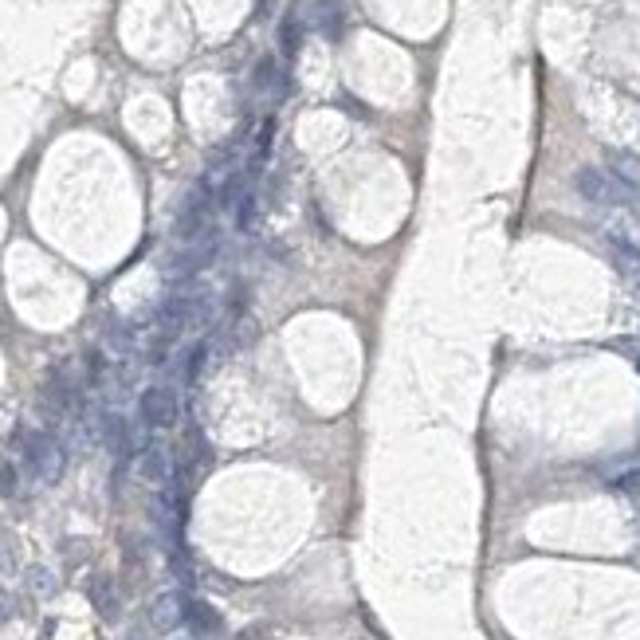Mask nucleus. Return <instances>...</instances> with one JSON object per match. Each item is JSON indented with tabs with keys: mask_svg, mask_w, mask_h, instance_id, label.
Instances as JSON below:
<instances>
[{
	"mask_svg": "<svg viewBox=\"0 0 640 640\" xmlns=\"http://www.w3.org/2000/svg\"><path fill=\"white\" fill-rule=\"evenodd\" d=\"M138 413H142V425L154 428V432L173 428V421H177V393L169 385H150L138 397Z\"/></svg>",
	"mask_w": 640,
	"mask_h": 640,
	"instance_id": "1",
	"label": "nucleus"
},
{
	"mask_svg": "<svg viewBox=\"0 0 640 640\" xmlns=\"http://www.w3.org/2000/svg\"><path fill=\"white\" fill-rule=\"evenodd\" d=\"M16 444H20V452L32 460V468H36L40 476H48V480L59 476V448H55V440L48 432L20 428V432H16Z\"/></svg>",
	"mask_w": 640,
	"mask_h": 640,
	"instance_id": "2",
	"label": "nucleus"
},
{
	"mask_svg": "<svg viewBox=\"0 0 640 640\" xmlns=\"http://www.w3.org/2000/svg\"><path fill=\"white\" fill-rule=\"evenodd\" d=\"M578 189L586 193L589 201H609V197H613V185H609L601 173H593V169H586V173L578 177Z\"/></svg>",
	"mask_w": 640,
	"mask_h": 640,
	"instance_id": "3",
	"label": "nucleus"
},
{
	"mask_svg": "<svg viewBox=\"0 0 640 640\" xmlns=\"http://www.w3.org/2000/svg\"><path fill=\"white\" fill-rule=\"evenodd\" d=\"M209 350H213V346H209V338H201V342H197V346L189 350V358H185V381H189V385H193L197 377L205 374V362H209Z\"/></svg>",
	"mask_w": 640,
	"mask_h": 640,
	"instance_id": "4",
	"label": "nucleus"
},
{
	"mask_svg": "<svg viewBox=\"0 0 640 640\" xmlns=\"http://www.w3.org/2000/svg\"><path fill=\"white\" fill-rule=\"evenodd\" d=\"M107 436H110V448L118 452V456H126V448H130V428L122 417H107Z\"/></svg>",
	"mask_w": 640,
	"mask_h": 640,
	"instance_id": "5",
	"label": "nucleus"
},
{
	"mask_svg": "<svg viewBox=\"0 0 640 640\" xmlns=\"http://www.w3.org/2000/svg\"><path fill=\"white\" fill-rule=\"evenodd\" d=\"M142 468H146L150 476H161V472H165V452H161V448H150V452L142 456Z\"/></svg>",
	"mask_w": 640,
	"mask_h": 640,
	"instance_id": "6",
	"label": "nucleus"
},
{
	"mask_svg": "<svg viewBox=\"0 0 640 640\" xmlns=\"http://www.w3.org/2000/svg\"><path fill=\"white\" fill-rule=\"evenodd\" d=\"M12 487H16V472L8 460H0V495H12Z\"/></svg>",
	"mask_w": 640,
	"mask_h": 640,
	"instance_id": "7",
	"label": "nucleus"
}]
</instances>
